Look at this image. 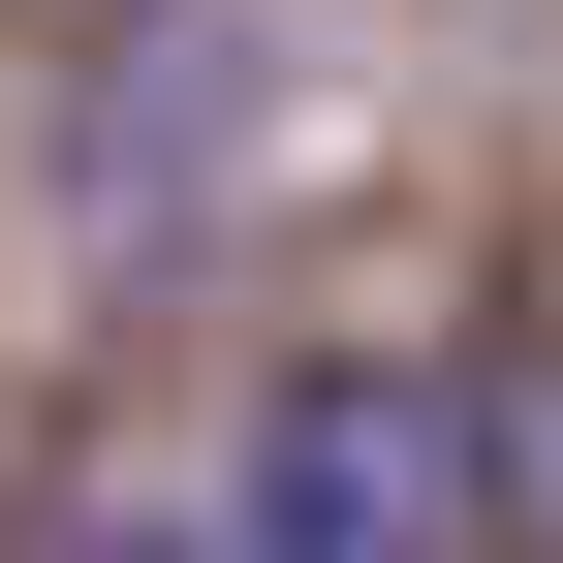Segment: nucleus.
I'll return each mask as SVG.
<instances>
[{"label":"nucleus","instance_id":"nucleus-2","mask_svg":"<svg viewBox=\"0 0 563 563\" xmlns=\"http://www.w3.org/2000/svg\"><path fill=\"white\" fill-rule=\"evenodd\" d=\"M32 563H188V532H157V501H63V532H32Z\"/></svg>","mask_w":563,"mask_h":563},{"label":"nucleus","instance_id":"nucleus-1","mask_svg":"<svg viewBox=\"0 0 563 563\" xmlns=\"http://www.w3.org/2000/svg\"><path fill=\"white\" fill-rule=\"evenodd\" d=\"M501 470H532L501 344H313V376H251L188 563H501Z\"/></svg>","mask_w":563,"mask_h":563}]
</instances>
